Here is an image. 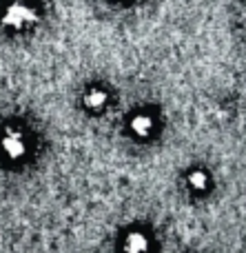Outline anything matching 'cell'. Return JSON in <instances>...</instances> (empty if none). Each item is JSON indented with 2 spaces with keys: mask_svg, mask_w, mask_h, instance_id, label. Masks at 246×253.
<instances>
[{
  "mask_svg": "<svg viewBox=\"0 0 246 253\" xmlns=\"http://www.w3.org/2000/svg\"><path fill=\"white\" fill-rule=\"evenodd\" d=\"M38 20V11L27 2H11L2 13V25L11 29H22L27 25H34Z\"/></svg>",
  "mask_w": 246,
  "mask_h": 253,
  "instance_id": "obj_1",
  "label": "cell"
},
{
  "mask_svg": "<svg viewBox=\"0 0 246 253\" xmlns=\"http://www.w3.org/2000/svg\"><path fill=\"white\" fill-rule=\"evenodd\" d=\"M2 151L7 158H11V160H18V158H22L27 153V142H25V135L20 133V131L16 129H9L7 133L2 135Z\"/></svg>",
  "mask_w": 246,
  "mask_h": 253,
  "instance_id": "obj_2",
  "label": "cell"
},
{
  "mask_svg": "<svg viewBox=\"0 0 246 253\" xmlns=\"http://www.w3.org/2000/svg\"><path fill=\"white\" fill-rule=\"evenodd\" d=\"M129 126H131V131L138 135V138H146V135L153 131V118L146 114H138L131 118V125Z\"/></svg>",
  "mask_w": 246,
  "mask_h": 253,
  "instance_id": "obj_3",
  "label": "cell"
},
{
  "mask_svg": "<svg viewBox=\"0 0 246 253\" xmlns=\"http://www.w3.org/2000/svg\"><path fill=\"white\" fill-rule=\"evenodd\" d=\"M149 251V240L144 233H129L124 240V253H146Z\"/></svg>",
  "mask_w": 246,
  "mask_h": 253,
  "instance_id": "obj_4",
  "label": "cell"
},
{
  "mask_svg": "<svg viewBox=\"0 0 246 253\" xmlns=\"http://www.w3.org/2000/svg\"><path fill=\"white\" fill-rule=\"evenodd\" d=\"M106 102H109V96H106L105 91H100V89H91V91H87V96H84V105L91 111H102L106 107Z\"/></svg>",
  "mask_w": 246,
  "mask_h": 253,
  "instance_id": "obj_5",
  "label": "cell"
},
{
  "mask_svg": "<svg viewBox=\"0 0 246 253\" xmlns=\"http://www.w3.org/2000/svg\"><path fill=\"white\" fill-rule=\"evenodd\" d=\"M189 184L195 189V191H204V189H207V184H209L207 173H204V171H193V173L189 175Z\"/></svg>",
  "mask_w": 246,
  "mask_h": 253,
  "instance_id": "obj_6",
  "label": "cell"
}]
</instances>
